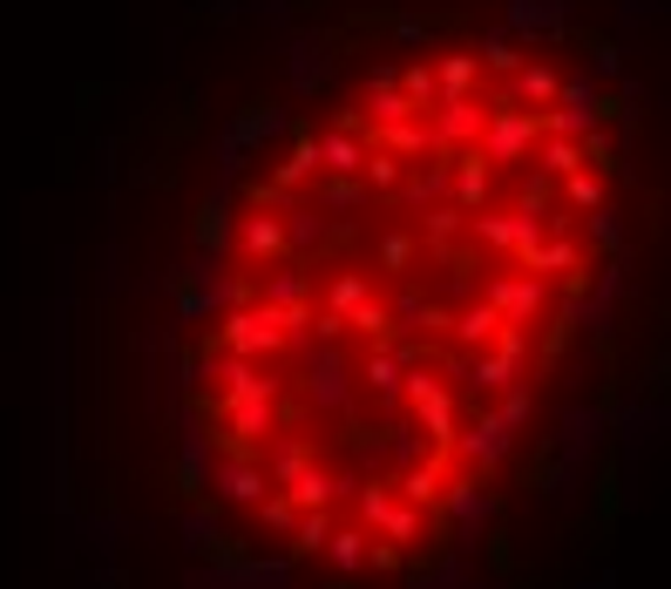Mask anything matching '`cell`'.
<instances>
[{"label":"cell","instance_id":"cell-1","mask_svg":"<svg viewBox=\"0 0 671 589\" xmlns=\"http://www.w3.org/2000/svg\"><path fill=\"white\" fill-rule=\"evenodd\" d=\"M482 122H488V102L482 96H441L435 102V149H475L482 143Z\"/></svg>","mask_w":671,"mask_h":589},{"label":"cell","instance_id":"cell-2","mask_svg":"<svg viewBox=\"0 0 671 589\" xmlns=\"http://www.w3.org/2000/svg\"><path fill=\"white\" fill-rule=\"evenodd\" d=\"M488 305L509 318V325H529L543 312V278H495L488 285Z\"/></svg>","mask_w":671,"mask_h":589},{"label":"cell","instance_id":"cell-3","mask_svg":"<svg viewBox=\"0 0 671 589\" xmlns=\"http://www.w3.org/2000/svg\"><path fill=\"white\" fill-rule=\"evenodd\" d=\"M407 400L421 406V420H428V434H435V441H455V406H448L441 380H428V373H407Z\"/></svg>","mask_w":671,"mask_h":589},{"label":"cell","instance_id":"cell-4","mask_svg":"<svg viewBox=\"0 0 671 589\" xmlns=\"http://www.w3.org/2000/svg\"><path fill=\"white\" fill-rule=\"evenodd\" d=\"M279 122H285V116H279V102H244V116H237V122L224 129V156L237 163V156H244L251 143H265V136H272Z\"/></svg>","mask_w":671,"mask_h":589},{"label":"cell","instance_id":"cell-5","mask_svg":"<svg viewBox=\"0 0 671 589\" xmlns=\"http://www.w3.org/2000/svg\"><path fill=\"white\" fill-rule=\"evenodd\" d=\"M448 184L461 190V210L475 217V210L488 204V163H482V149H455V156H448Z\"/></svg>","mask_w":671,"mask_h":589},{"label":"cell","instance_id":"cell-6","mask_svg":"<svg viewBox=\"0 0 671 589\" xmlns=\"http://www.w3.org/2000/svg\"><path fill=\"white\" fill-rule=\"evenodd\" d=\"M373 149H387V156H435V129L421 122V116H407V122H387V129H373Z\"/></svg>","mask_w":671,"mask_h":589},{"label":"cell","instance_id":"cell-7","mask_svg":"<svg viewBox=\"0 0 671 589\" xmlns=\"http://www.w3.org/2000/svg\"><path fill=\"white\" fill-rule=\"evenodd\" d=\"M461 454H468V461H482V468H495L502 454H509V420H502V413H482L475 428L461 434Z\"/></svg>","mask_w":671,"mask_h":589},{"label":"cell","instance_id":"cell-8","mask_svg":"<svg viewBox=\"0 0 671 589\" xmlns=\"http://www.w3.org/2000/svg\"><path fill=\"white\" fill-rule=\"evenodd\" d=\"M556 81H563V75H556L550 61H523V68H516V81H509L502 96H509L516 109H529V102L543 109V102H556Z\"/></svg>","mask_w":671,"mask_h":589},{"label":"cell","instance_id":"cell-9","mask_svg":"<svg viewBox=\"0 0 671 589\" xmlns=\"http://www.w3.org/2000/svg\"><path fill=\"white\" fill-rule=\"evenodd\" d=\"M563 21H570L563 0H509V28L516 35H556Z\"/></svg>","mask_w":671,"mask_h":589},{"label":"cell","instance_id":"cell-10","mask_svg":"<svg viewBox=\"0 0 671 589\" xmlns=\"http://www.w3.org/2000/svg\"><path fill=\"white\" fill-rule=\"evenodd\" d=\"M312 143H319V170H332V177H360V163H367L360 136L332 129V136H312Z\"/></svg>","mask_w":671,"mask_h":589},{"label":"cell","instance_id":"cell-11","mask_svg":"<svg viewBox=\"0 0 671 589\" xmlns=\"http://www.w3.org/2000/svg\"><path fill=\"white\" fill-rule=\"evenodd\" d=\"M285 488H292V494H285L292 509H325V501H332V494H347L353 481H332V474H319V468H299Z\"/></svg>","mask_w":671,"mask_h":589},{"label":"cell","instance_id":"cell-12","mask_svg":"<svg viewBox=\"0 0 671 589\" xmlns=\"http://www.w3.org/2000/svg\"><path fill=\"white\" fill-rule=\"evenodd\" d=\"M475 230L495 244V251H523V244H536V217H475Z\"/></svg>","mask_w":671,"mask_h":589},{"label":"cell","instance_id":"cell-13","mask_svg":"<svg viewBox=\"0 0 671 589\" xmlns=\"http://www.w3.org/2000/svg\"><path fill=\"white\" fill-rule=\"evenodd\" d=\"M475 75H482V61L455 48V55H441V68H435V89H441V96H475Z\"/></svg>","mask_w":671,"mask_h":589},{"label":"cell","instance_id":"cell-14","mask_svg":"<svg viewBox=\"0 0 671 589\" xmlns=\"http://www.w3.org/2000/svg\"><path fill=\"white\" fill-rule=\"evenodd\" d=\"M244 251H251V258H279V251H285V224L279 217H244Z\"/></svg>","mask_w":671,"mask_h":589},{"label":"cell","instance_id":"cell-15","mask_svg":"<svg viewBox=\"0 0 671 589\" xmlns=\"http://www.w3.org/2000/svg\"><path fill=\"white\" fill-rule=\"evenodd\" d=\"M536 163H543V177H570V170H583V143H570V136H543Z\"/></svg>","mask_w":671,"mask_h":589},{"label":"cell","instance_id":"cell-16","mask_svg":"<svg viewBox=\"0 0 671 589\" xmlns=\"http://www.w3.org/2000/svg\"><path fill=\"white\" fill-rule=\"evenodd\" d=\"M312 170H319V143H312V136L299 129V136H292V156L279 163V190H292V184H305Z\"/></svg>","mask_w":671,"mask_h":589},{"label":"cell","instance_id":"cell-17","mask_svg":"<svg viewBox=\"0 0 671 589\" xmlns=\"http://www.w3.org/2000/svg\"><path fill=\"white\" fill-rule=\"evenodd\" d=\"M495 325H502V312L482 298V305H468V312L455 318V340H461V346H488V340H495Z\"/></svg>","mask_w":671,"mask_h":589},{"label":"cell","instance_id":"cell-18","mask_svg":"<svg viewBox=\"0 0 671 589\" xmlns=\"http://www.w3.org/2000/svg\"><path fill=\"white\" fill-rule=\"evenodd\" d=\"M393 89L407 96V109H414V116L441 102V89H435V68H407V75H393Z\"/></svg>","mask_w":671,"mask_h":589},{"label":"cell","instance_id":"cell-19","mask_svg":"<svg viewBox=\"0 0 671 589\" xmlns=\"http://www.w3.org/2000/svg\"><path fill=\"white\" fill-rule=\"evenodd\" d=\"M400 190V204H414V210H428L441 190H448V163H435V170H421V177H407V184H393Z\"/></svg>","mask_w":671,"mask_h":589},{"label":"cell","instance_id":"cell-20","mask_svg":"<svg viewBox=\"0 0 671 589\" xmlns=\"http://www.w3.org/2000/svg\"><path fill=\"white\" fill-rule=\"evenodd\" d=\"M312 400L319 406H340L347 400V366L332 360V353H319V366H312Z\"/></svg>","mask_w":671,"mask_h":589},{"label":"cell","instance_id":"cell-21","mask_svg":"<svg viewBox=\"0 0 671 589\" xmlns=\"http://www.w3.org/2000/svg\"><path fill=\"white\" fill-rule=\"evenodd\" d=\"M231 428H237V441L272 434V400H231Z\"/></svg>","mask_w":671,"mask_h":589},{"label":"cell","instance_id":"cell-22","mask_svg":"<svg viewBox=\"0 0 671 589\" xmlns=\"http://www.w3.org/2000/svg\"><path fill=\"white\" fill-rule=\"evenodd\" d=\"M224 237H231V204H224V197H204V204H197V244L217 251Z\"/></svg>","mask_w":671,"mask_h":589},{"label":"cell","instance_id":"cell-23","mask_svg":"<svg viewBox=\"0 0 671 589\" xmlns=\"http://www.w3.org/2000/svg\"><path fill=\"white\" fill-rule=\"evenodd\" d=\"M441 488H448V481H441V461L407 468V474H400V494H407V501H421V509H428V501H441Z\"/></svg>","mask_w":671,"mask_h":589},{"label":"cell","instance_id":"cell-24","mask_svg":"<svg viewBox=\"0 0 671 589\" xmlns=\"http://www.w3.org/2000/svg\"><path fill=\"white\" fill-rule=\"evenodd\" d=\"M217 481H224V494H231V501H265V474L251 468V461H231Z\"/></svg>","mask_w":671,"mask_h":589},{"label":"cell","instance_id":"cell-25","mask_svg":"<svg viewBox=\"0 0 671 589\" xmlns=\"http://www.w3.org/2000/svg\"><path fill=\"white\" fill-rule=\"evenodd\" d=\"M448 516H455V522H488V494H482L475 481H455V488H448Z\"/></svg>","mask_w":671,"mask_h":589},{"label":"cell","instance_id":"cell-26","mask_svg":"<svg viewBox=\"0 0 671 589\" xmlns=\"http://www.w3.org/2000/svg\"><path fill=\"white\" fill-rule=\"evenodd\" d=\"M523 265L529 272H576V244H529Z\"/></svg>","mask_w":671,"mask_h":589},{"label":"cell","instance_id":"cell-27","mask_svg":"<svg viewBox=\"0 0 671 589\" xmlns=\"http://www.w3.org/2000/svg\"><path fill=\"white\" fill-rule=\"evenodd\" d=\"M325 536H332V522H325V509H312L305 522H292V556H319Z\"/></svg>","mask_w":671,"mask_h":589},{"label":"cell","instance_id":"cell-28","mask_svg":"<svg viewBox=\"0 0 671 589\" xmlns=\"http://www.w3.org/2000/svg\"><path fill=\"white\" fill-rule=\"evenodd\" d=\"M556 109H591L597 116V81L591 75H563L556 81Z\"/></svg>","mask_w":671,"mask_h":589},{"label":"cell","instance_id":"cell-29","mask_svg":"<svg viewBox=\"0 0 671 589\" xmlns=\"http://www.w3.org/2000/svg\"><path fill=\"white\" fill-rule=\"evenodd\" d=\"M509 373H516L509 360H495V353H482V360L468 366V386H475V393H502V386H509Z\"/></svg>","mask_w":671,"mask_h":589},{"label":"cell","instance_id":"cell-30","mask_svg":"<svg viewBox=\"0 0 671 589\" xmlns=\"http://www.w3.org/2000/svg\"><path fill=\"white\" fill-rule=\"evenodd\" d=\"M563 197H570L576 210H597V204H604V177H591V170H570V177H563Z\"/></svg>","mask_w":671,"mask_h":589},{"label":"cell","instance_id":"cell-31","mask_svg":"<svg viewBox=\"0 0 671 589\" xmlns=\"http://www.w3.org/2000/svg\"><path fill=\"white\" fill-rule=\"evenodd\" d=\"M367 109H373V129H387V122H407V116H414L400 89H367Z\"/></svg>","mask_w":671,"mask_h":589},{"label":"cell","instance_id":"cell-32","mask_svg":"<svg viewBox=\"0 0 671 589\" xmlns=\"http://www.w3.org/2000/svg\"><path fill=\"white\" fill-rule=\"evenodd\" d=\"M461 224H468V210H461V204H448V210H428V217H421V237H428V244L441 251V244H448V237H455Z\"/></svg>","mask_w":671,"mask_h":589},{"label":"cell","instance_id":"cell-33","mask_svg":"<svg viewBox=\"0 0 671 589\" xmlns=\"http://www.w3.org/2000/svg\"><path fill=\"white\" fill-rule=\"evenodd\" d=\"M325 556L340 562V569H360V562H367V536H360V529H347V536H325Z\"/></svg>","mask_w":671,"mask_h":589},{"label":"cell","instance_id":"cell-34","mask_svg":"<svg viewBox=\"0 0 671 589\" xmlns=\"http://www.w3.org/2000/svg\"><path fill=\"white\" fill-rule=\"evenodd\" d=\"M482 61H488L495 75H516V68H523V55H516L509 35H488V41H482Z\"/></svg>","mask_w":671,"mask_h":589},{"label":"cell","instance_id":"cell-35","mask_svg":"<svg viewBox=\"0 0 671 589\" xmlns=\"http://www.w3.org/2000/svg\"><path fill=\"white\" fill-rule=\"evenodd\" d=\"M360 170H367V184H373V190H393V184H400V156H387V149H367V163H360Z\"/></svg>","mask_w":671,"mask_h":589},{"label":"cell","instance_id":"cell-36","mask_svg":"<svg viewBox=\"0 0 671 589\" xmlns=\"http://www.w3.org/2000/svg\"><path fill=\"white\" fill-rule=\"evenodd\" d=\"M299 298H305V278H299V272H272L259 305H299Z\"/></svg>","mask_w":671,"mask_h":589},{"label":"cell","instance_id":"cell-37","mask_svg":"<svg viewBox=\"0 0 671 589\" xmlns=\"http://www.w3.org/2000/svg\"><path fill=\"white\" fill-rule=\"evenodd\" d=\"M360 298H367V278H360V272H347V278H332V318H347V312H353Z\"/></svg>","mask_w":671,"mask_h":589},{"label":"cell","instance_id":"cell-38","mask_svg":"<svg viewBox=\"0 0 671 589\" xmlns=\"http://www.w3.org/2000/svg\"><path fill=\"white\" fill-rule=\"evenodd\" d=\"M299 468H312V454H305V441H285V448H279V461H272V481L285 488Z\"/></svg>","mask_w":671,"mask_h":589},{"label":"cell","instance_id":"cell-39","mask_svg":"<svg viewBox=\"0 0 671 589\" xmlns=\"http://www.w3.org/2000/svg\"><path fill=\"white\" fill-rule=\"evenodd\" d=\"M591 237H597L604 251H617V244H624V224H617V210H604V204H597V210H591Z\"/></svg>","mask_w":671,"mask_h":589},{"label":"cell","instance_id":"cell-40","mask_svg":"<svg viewBox=\"0 0 671 589\" xmlns=\"http://www.w3.org/2000/svg\"><path fill=\"white\" fill-rule=\"evenodd\" d=\"M367 386H373V393H393V386H400V360L373 353V360H367Z\"/></svg>","mask_w":671,"mask_h":589},{"label":"cell","instance_id":"cell-41","mask_svg":"<svg viewBox=\"0 0 671 589\" xmlns=\"http://www.w3.org/2000/svg\"><path fill=\"white\" fill-rule=\"evenodd\" d=\"M393 542H414V536H421V516H414V509H387V522H380Z\"/></svg>","mask_w":671,"mask_h":589},{"label":"cell","instance_id":"cell-42","mask_svg":"<svg viewBox=\"0 0 671 589\" xmlns=\"http://www.w3.org/2000/svg\"><path fill=\"white\" fill-rule=\"evenodd\" d=\"M325 75V61H312V48H299V61H292V81H299V96H312V81Z\"/></svg>","mask_w":671,"mask_h":589},{"label":"cell","instance_id":"cell-43","mask_svg":"<svg viewBox=\"0 0 671 589\" xmlns=\"http://www.w3.org/2000/svg\"><path fill=\"white\" fill-rule=\"evenodd\" d=\"M529 413H536V393H523V386H516L509 400H502V420H509V428H523Z\"/></svg>","mask_w":671,"mask_h":589},{"label":"cell","instance_id":"cell-44","mask_svg":"<svg viewBox=\"0 0 671 589\" xmlns=\"http://www.w3.org/2000/svg\"><path fill=\"white\" fill-rule=\"evenodd\" d=\"M387 509H393L387 488H360V516H367V522H387Z\"/></svg>","mask_w":671,"mask_h":589},{"label":"cell","instance_id":"cell-45","mask_svg":"<svg viewBox=\"0 0 671 589\" xmlns=\"http://www.w3.org/2000/svg\"><path fill=\"white\" fill-rule=\"evenodd\" d=\"M319 197H325V210H353V204H360V190H353L347 177H340V184H325Z\"/></svg>","mask_w":671,"mask_h":589},{"label":"cell","instance_id":"cell-46","mask_svg":"<svg viewBox=\"0 0 671 589\" xmlns=\"http://www.w3.org/2000/svg\"><path fill=\"white\" fill-rule=\"evenodd\" d=\"M543 204H550V184H543V177H529V184H523V204H516V210H523V217H536Z\"/></svg>","mask_w":671,"mask_h":589},{"label":"cell","instance_id":"cell-47","mask_svg":"<svg viewBox=\"0 0 671 589\" xmlns=\"http://www.w3.org/2000/svg\"><path fill=\"white\" fill-rule=\"evenodd\" d=\"M393 35H400V41H407V48H421V41H435V28H428V21H414V14H407V21H400V28H393Z\"/></svg>","mask_w":671,"mask_h":589},{"label":"cell","instance_id":"cell-48","mask_svg":"<svg viewBox=\"0 0 671 589\" xmlns=\"http://www.w3.org/2000/svg\"><path fill=\"white\" fill-rule=\"evenodd\" d=\"M265 522H272V529H292V522H299V509L279 494V501H265Z\"/></svg>","mask_w":671,"mask_h":589},{"label":"cell","instance_id":"cell-49","mask_svg":"<svg viewBox=\"0 0 671 589\" xmlns=\"http://www.w3.org/2000/svg\"><path fill=\"white\" fill-rule=\"evenodd\" d=\"M380 258H387V265H393V272H400V265H407V258H414V244H407V237H387V244H380Z\"/></svg>","mask_w":671,"mask_h":589},{"label":"cell","instance_id":"cell-50","mask_svg":"<svg viewBox=\"0 0 671 589\" xmlns=\"http://www.w3.org/2000/svg\"><path fill=\"white\" fill-rule=\"evenodd\" d=\"M591 55H597V75H617V48H611V41H597Z\"/></svg>","mask_w":671,"mask_h":589}]
</instances>
